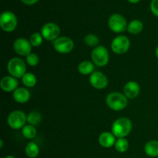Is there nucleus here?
<instances>
[{"mask_svg": "<svg viewBox=\"0 0 158 158\" xmlns=\"http://www.w3.org/2000/svg\"><path fill=\"white\" fill-rule=\"evenodd\" d=\"M133 128L131 120L127 117H120L113 123L111 133L117 138H125L130 134Z\"/></svg>", "mask_w": 158, "mask_h": 158, "instance_id": "f257e3e1", "label": "nucleus"}, {"mask_svg": "<svg viewBox=\"0 0 158 158\" xmlns=\"http://www.w3.org/2000/svg\"><path fill=\"white\" fill-rule=\"evenodd\" d=\"M106 103L111 110L120 111L127 106L128 100L123 94L119 92H112L107 95Z\"/></svg>", "mask_w": 158, "mask_h": 158, "instance_id": "f03ea898", "label": "nucleus"}, {"mask_svg": "<svg viewBox=\"0 0 158 158\" xmlns=\"http://www.w3.org/2000/svg\"><path fill=\"white\" fill-rule=\"evenodd\" d=\"M7 69L10 76L19 79L26 73V65L23 60L17 57L12 58L7 65Z\"/></svg>", "mask_w": 158, "mask_h": 158, "instance_id": "7ed1b4c3", "label": "nucleus"}, {"mask_svg": "<svg viewBox=\"0 0 158 158\" xmlns=\"http://www.w3.org/2000/svg\"><path fill=\"white\" fill-rule=\"evenodd\" d=\"M110 56L107 49L103 46H98L91 52V60L94 64L99 67L105 66L109 62Z\"/></svg>", "mask_w": 158, "mask_h": 158, "instance_id": "20e7f679", "label": "nucleus"}, {"mask_svg": "<svg viewBox=\"0 0 158 158\" xmlns=\"http://www.w3.org/2000/svg\"><path fill=\"white\" fill-rule=\"evenodd\" d=\"M17 20L15 14L10 11H5L0 15V26L6 32H12L16 29Z\"/></svg>", "mask_w": 158, "mask_h": 158, "instance_id": "39448f33", "label": "nucleus"}, {"mask_svg": "<svg viewBox=\"0 0 158 158\" xmlns=\"http://www.w3.org/2000/svg\"><path fill=\"white\" fill-rule=\"evenodd\" d=\"M26 122H27V116L22 110H14L8 116L7 123L12 129H23Z\"/></svg>", "mask_w": 158, "mask_h": 158, "instance_id": "423d86ee", "label": "nucleus"}, {"mask_svg": "<svg viewBox=\"0 0 158 158\" xmlns=\"http://www.w3.org/2000/svg\"><path fill=\"white\" fill-rule=\"evenodd\" d=\"M127 23L124 17L118 13L113 14L108 20L110 29L115 33H121L127 29Z\"/></svg>", "mask_w": 158, "mask_h": 158, "instance_id": "0eeeda50", "label": "nucleus"}, {"mask_svg": "<svg viewBox=\"0 0 158 158\" xmlns=\"http://www.w3.org/2000/svg\"><path fill=\"white\" fill-rule=\"evenodd\" d=\"M52 46L57 52L66 54L70 52L74 49V42L69 37L60 36L52 41Z\"/></svg>", "mask_w": 158, "mask_h": 158, "instance_id": "6e6552de", "label": "nucleus"}, {"mask_svg": "<svg viewBox=\"0 0 158 158\" xmlns=\"http://www.w3.org/2000/svg\"><path fill=\"white\" fill-rule=\"evenodd\" d=\"M131 46V41L126 35H120L115 37L111 43V49L114 53L122 55L128 51Z\"/></svg>", "mask_w": 158, "mask_h": 158, "instance_id": "1a4fd4ad", "label": "nucleus"}, {"mask_svg": "<svg viewBox=\"0 0 158 158\" xmlns=\"http://www.w3.org/2000/svg\"><path fill=\"white\" fill-rule=\"evenodd\" d=\"M41 34L43 39L52 42L60 37V28L56 23H47L42 27Z\"/></svg>", "mask_w": 158, "mask_h": 158, "instance_id": "9d476101", "label": "nucleus"}, {"mask_svg": "<svg viewBox=\"0 0 158 158\" xmlns=\"http://www.w3.org/2000/svg\"><path fill=\"white\" fill-rule=\"evenodd\" d=\"M32 46L29 40L24 38L16 39L13 43L14 51L18 55L22 56H27L29 54H30L32 51Z\"/></svg>", "mask_w": 158, "mask_h": 158, "instance_id": "9b49d317", "label": "nucleus"}, {"mask_svg": "<svg viewBox=\"0 0 158 158\" xmlns=\"http://www.w3.org/2000/svg\"><path fill=\"white\" fill-rule=\"evenodd\" d=\"M89 83L96 89H103L107 86L108 79L106 76L100 71H94L89 76Z\"/></svg>", "mask_w": 158, "mask_h": 158, "instance_id": "f8f14e48", "label": "nucleus"}, {"mask_svg": "<svg viewBox=\"0 0 158 158\" xmlns=\"http://www.w3.org/2000/svg\"><path fill=\"white\" fill-rule=\"evenodd\" d=\"M19 81L12 76H6L0 81V86L5 92H14L18 88Z\"/></svg>", "mask_w": 158, "mask_h": 158, "instance_id": "ddd939ff", "label": "nucleus"}, {"mask_svg": "<svg viewBox=\"0 0 158 158\" xmlns=\"http://www.w3.org/2000/svg\"><path fill=\"white\" fill-rule=\"evenodd\" d=\"M140 87L138 83L135 81H129L125 84L123 87V94L127 99H135L140 94Z\"/></svg>", "mask_w": 158, "mask_h": 158, "instance_id": "4468645a", "label": "nucleus"}, {"mask_svg": "<svg viewBox=\"0 0 158 158\" xmlns=\"http://www.w3.org/2000/svg\"><path fill=\"white\" fill-rule=\"evenodd\" d=\"M30 92L25 87H18L13 92V99L19 103H26L30 99Z\"/></svg>", "mask_w": 158, "mask_h": 158, "instance_id": "2eb2a0df", "label": "nucleus"}, {"mask_svg": "<svg viewBox=\"0 0 158 158\" xmlns=\"http://www.w3.org/2000/svg\"><path fill=\"white\" fill-rule=\"evenodd\" d=\"M99 143L105 148H110L114 146L116 143V137L110 132H103L99 136Z\"/></svg>", "mask_w": 158, "mask_h": 158, "instance_id": "dca6fc26", "label": "nucleus"}, {"mask_svg": "<svg viewBox=\"0 0 158 158\" xmlns=\"http://www.w3.org/2000/svg\"><path fill=\"white\" fill-rule=\"evenodd\" d=\"M144 152L149 157H158V140H152L147 142L144 146Z\"/></svg>", "mask_w": 158, "mask_h": 158, "instance_id": "f3484780", "label": "nucleus"}, {"mask_svg": "<svg viewBox=\"0 0 158 158\" xmlns=\"http://www.w3.org/2000/svg\"><path fill=\"white\" fill-rule=\"evenodd\" d=\"M78 72L82 75H91L94 72V64L93 62L85 60L78 65Z\"/></svg>", "mask_w": 158, "mask_h": 158, "instance_id": "a211bd4d", "label": "nucleus"}, {"mask_svg": "<svg viewBox=\"0 0 158 158\" xmlns=\"http://www.w3.org/2000/svg\"><path fill=\"white\" fill-rule=\"evenodd\" d=\"M25 153L29 158H35L40 154V148L35 142H29L25 148Z\"/></svg>", "mask_w": 158, "mask_h": 158, "instance_id": "6ab92c4d", "label": "nucleus"}, {"mask_svg": "<svg viewBox=\"0 0 158 158\" xmlns=\"http://www.w3.org/2000/svg\"><path fill=\"white\" fill-rule=\"evenodd\" d=\"M143 23L138 19H134L130 22L129 24L127 25V30L131 34H138L143 30Z\"/></svg>", "mask_w": 158, "mask_h": 158, "instance_id": "aec40b11", "label": "nucleus"}, {"mask_svg": "<svg viewBox=\"0 0 158 158\" xmlns=\"http://www.w3.org/2000/svg\"><path fill=\"white\" fill-rule=\"evenodd\" d=\"M22 82H23V85L26 87H33L36 84L37 79L36 77L32 73H26L22 77Z\"/></svg>", "mask_w": 158, "mask_h": 158, "instance_id": "412c9836", "label": "nucleus"}, {"mask_svg": "<svg viewBox=\"0 0 158 158\" xmlns=\"http://www.w3.org/2000/svg\"><path fill=\"white\" fill-rule=\"evenodd\" d=\"M22 134L26 139H33L36 137L37 131L32 125H25L22 129Z\"/></svg>", "mask_w": 158, "mask_h": 158, "instance_id": "4be33fe9", "label": "nucleus"}, {"mask_svg": "<svg viewBox=\"0 0 158 158\" xmlns=\"http://www.w3.org/2000/svg\"><path fill=\"white\" fill-rule=\"evenodd\" d=\"M42 121V115L38 111H32L29 113V115L27 116V122L29 124L32 125V126H36L39 125Z\"/></svg>", "mask_w": 158, "mask_h": 158, "instance_id": "5701e85b", "label": "nucleus"}, {"mask_svg": "<svg viewBox=\"0 0 158 158\" xmlns=\"http://www.w3.org/2000/svg\"><path fill=\"white\" fill-rule=\"evenodd\" d=\"M115 149L119 153H124L129 148V142L126 138H118L116 140Z\"/></svg>", "mask_w": 158, "mask_h": 158, "instance_id": "b1692460", "label": "nucleus"}, {"mask_svg": "<svg viewBox=\"0 0 158 158\" xmlns=\"http://www.w3.org/2000/svg\"><path fill=\"white\" fill-rule=\"evenodd\" d=\"M84 43L85 44L91 47H97L100 43V40L94 34H88L84 37Z\"/></svg>", "mask_w": 158, "mask_h": 158, "instance_id": "393cba45", "label": "nucleus"}, {"mask_svg": "<svg viewBox=\"0 0 158 158\" xmlns=\"http://www.w3.org/2000/svg\"><path fill=\"white\" fill-rule=\"evenodd\" d=\"M43 37L41 33H39V32H34V33L32 34L31 36L29 37V40L32 46L37 47V46H40V45H42V43H43Z\"/></svg>", "mask_w": 158, "mask_h": 158, "instance_id": "a878e982", "label": "nucleus"}, {"mask_svg": "<svg viewBox=\"0 0 158 158\" xmlns=\"http://www.w3.org/2000/svg\"><path fill=\"white\" fill-rule=\"evenodd\" d=\"M26 62L29 66H35L39 63L40 59H39V56L36 54L33 53V52H31L27 56H26Z\"/></svg>", "mask_w": 158, "mask_h": 158, "instance_id": "bb28decb", "label": "nucleus"}, {"mask_svg": "<svg viewBox=\"0 0 158 158\" xmlns=\"http://www.w3.org/2000/svg\"><path fill=\"white\" fill-rule=\"evenodd\" d=\"M151 12L158 17V0H152L151 2Z\"/></svg>", "mask_w": 158, "mask_h": 158, "instance_id": "cd10ccee", "label": "nucleus"}, {"mask_svg": "<svg viewBox=\"0 0 158 158\" xmlns=\"http://www.w3.org/2000/svg\"><path fill=\"white\" fill-rule=\"evenodd\" d=\"M24 4L28 5V6H32V5L35 4L39 0H21Z\"/></svg>", "mask_w": 158, "mask_h": 158, "instance_id": "c85d7f7f", "label": "nucleus"}, {"mask_svg": "<svg viewBox=\"0 0 158 158\" xmlns=\"http://www.w3.org/2000/svg\"><path fill=\"white\" fill-rule=\"evenodd\" d=\"M140 1V0H128V2H129L133 3V4H134V3L139 2Z\"/></svg>", "mask_w": 158, "mask_h": 158, "instance_id": "c756f323", "label": "nucleus"}, {"mask_svg": "<svg viewBox=\"0 0 158 158\" xmlns=\"http://www.w3.org/2000/svg\"><path fill=\"white\" fill-rule=\"evenodd\" d=\"M155 54H156V56H157L158 59V46H157V48H156L155 49Z\"/></svg>", "mask_w": 158, "mask_h": 158, "instance_id": "7c9ffc66", "label": "nucleus"}, {"mask_svg": "<svg viewBox=\"0 0 158 158\" xmlns=\"http://www.w3.org/2000/svg\"><path fill=\"white\" fill-rule=\"evenodd\" d=\"M3 148V140H0V148Z\"/></svg>", "mask_w": 158, "mask_h": 158, "instance_id": "2f4dec72", "label": "nucleus"}, {"mask_svg": "<svg viewBox=\"0 0 158 158\" xmlns=\"http://www.w3.org/2000/svg\"><path fill=\"white\" fill-rule=\"evenodd\" d=\"M5 158H15V157H14V156H12V155H9V156H6V157Z\"/></svg>", "mask_w": 158, "mask_h": 158, "instance_id": "473e14b6", "label": "nucleus"}]
</instances>
